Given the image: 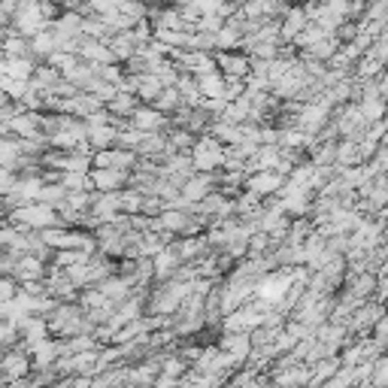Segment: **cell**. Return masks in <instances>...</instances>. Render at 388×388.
<instances>
[{
  "label": "cell",
  "mask_w": 388,
  "mask_h": 388,
  "mask_svg": "<svg viewBox=\"0 0 388 388\" xmlns=\"http://www.w3.org/2000/svg\"><path fill=\"white\" fill-rule=\"evenodd\" d=\"M12 219H19L22 225H28V228H49V225H58V216H55V210L49 203H28V206H22L19 212H15Z\"/></svg>",
  "instance_id": "obj_1"
},
{
  "label": "cell",
  "mask_w": 388,
  "mask_h": 388,
  "mask_svg": "<svg viewBox=\"0 0 388 388\" xmlns=\"http://www.w3.org/2000/svg\"><path fill=\"white\" fill-rule=\"evenodd\" d=\"M225 161V152H221V143L216 140H203V143L194 146V167L197 170H212Z\"/></svg>",
  "instance_id": "obj_2"
},
{
  "label": "cell",
  "mask_w": 388,
  "mask_h": 388,
  "mask_svg": "<svg viewBox=\"0 0 388 388\" xmlns=\"http://www.w3.org/2000/svg\"><path fill=\"white\" fill-rule=\"evenodd\" d=\"M221 349L230 355L234 364H243V361L249 358V352H252V340H249V334H230V337L221 340Z\"/></svg>",
  "instance_id": "obj_3"
},
{
  "label": "cell",
  "mask_w": 388,
  "mask_h": 388,
  "mask_svg": "<svg viewBox=\"0 0 388 388\" xmlns=\"http://www.w3.org/2000/svg\"><path fill=\"white\" fill-rule=\"evenodd\" d=\"M288 288H292V282H288L285 276H270L258 285V294H261V301H267V303H279Z\"/></svg>",
  "instance_id": "obj_4"
},
{
  "label": "cell",
  "mask_w": 388,
  "mask_h": 388,
  "mask_svg": "<svg viewBox=\"0 0 388 388\" xmlns=\"http://www.w3.org/2000/svg\"><path fill=\"white\" fill-rule=\"evenodd\" d=\"M130 119H134V128L137 130H143V134H152V130L161 128L164 115H161V110H137Z\"/></svg>",
  "instance_id": "obj_5"
},
{
  "label": "cell",
  "mask_w": 388,
  "mask_h": 388,
  "mask_svg": "<svg viewBox=\"0 0 388 388\" xmlns=\"http://www.w3.org/2000/svg\"><path fill=\"white\" fill-rule=\"evenodd\" d=\"M3 373L10 382H15V379H24V373H28V355L24 352H10L3 361Z\"/></svg>",
  "instance_id": "obj_6"
},
{
  "label": "cell",
  "mask_w": 388,
  "mask_h": 388,
  "mask_svg": "<svg viewBox=\"0 0 388 388\" xmlns=\"http://www.w3.org/2000/svg\"><path fill=\"white\" fill-rule=\"evenodd\" d=\"M249 188H252V194H270V192H276V188H282V176H279V173L261 170L249 183Z\"/></svg>",
  "instance_id": "obj_7"
},
{
  "label": "cell",
  "mask_w": 388,
  "mask_h": 388,
  "mask_svg": "<svg viewBox=\"0 0 388 388\" xmlns=\"http://www.w3.org/2000/svg\"><path fill=\"white\" fill-rule=\"evenodd\" d=\"M94 164L103 170H121L134 164V155L130 152H106V155H94Z\"/></svg>",
  "instance_id": "obj_8"
},
{
  "label": "cell",
  "mask_w": 388,
  "mask_h": 388,
  "mask_svg": "<svg viewBox=\"0 0 388 388\" xmlns=\"http://www.w3.org/2000/svg\"><path fill=\"white\" fill-rule=\"evenodd\" d=\"M58 343L52 340H43V343H37V346H31V355H34V364L37 367H49V364H55V358H58Z\"/></svg>",
  "instance_id": "obj_9"
},
{
  "label": "cell",
  "mask_w": 388,
  "mask_h": 388,
  "mask_svg": "<svg viewBox=\"0 0 388 388\" xmlns=\"http://www.w3.org/2000/svg\"><path fill=\"white\" fill-rule=\"evenodd\" d=\"M121 179H125V173L121 170H103V167L92 170V185L103 188V192H112L115 185H121Z\"/></svg>",
  "instance_id": "obj_10"
},
{
  "label": "cell",
  "mask_w": 388,
  "mask_h": 388,
  "mask_svg": "<svg viewBox=\"0 0 388 388\" xmlns=\"http://www.w3.org/2000/svg\"><path fill=\"white\" fill-rule=\"evenodd\" d=\"M337 364H340V361H334V358L321 361V364H319V367L310 373V385L316 388V385H321V382H331V379L337 376Z\"/></svg>",
  "instance_id": "obj_11"
},
{
  "label": "cell",
  "mask_w": 388,
  "mask_h": 388,
  "mask_svg": "<svg viewBox=\"0 0 388 388\" xmlns=\"http://www.w3.org/2000/svg\"><path fill=\"white\" fill-rule=\"evenodd\" d=\"M179 258H183V255H179V252H170V249H164V252L158 255V258H155V267H158V270H155V273H158L161 279H167V276L173 273V270H176Z\"/></svg>",
  "instance_id": "obj_12"
},
{
  "label": "cell",
  "mask_w": 388,
  "mask_h": 388,
  "mask_svg": "<svg viewBox=\"0 0 388 388\" xmlns=\"http://www.w3.org/2000/svg\"><path fill=\"white\" fill-rule=\"evenodd\" d=\"M219 64H221V70H225L228 76H246V73H249V64H246V58L219 55Z\"/></svg>",
  "instance_id": "obj_13"
},
{
  "label": "cell",
  "mask_w": 388,
  "mask_h": 388,
  "mask_svg": "<svg viewBox=\"0 0 388 388\" xmlns=\"http://www.w3.org/2000/svg\"><path fill=\"white\" fill-rule=\"evenodd\" d=\"M19 276L28 282V279H40L43 276V264H40L37 258H22L19 261Z\"/></svg>",
  "instance_id": "obj_14"
},
{
  "label": "cell",
  "mask_w": 388,
  "mask_h": 388,
  "mask_svg": "<svg viewBox=\"0 0 388 388\" xmlns=\"http://www.w3.org/2000/svg\"><path fill=\"white\" fill-rule=\"evenodd\" d=\"M370 382L376 388H388V358H379L373 364V376H370Z\"/></svg>",
  "instance_id": "obj_15"
},
{
  "label": "cell",
  "mask_w": 388,
  "mask_h": 388,
  "mask_svg": "<svg viewBox=\"0 0 388 388\" xmlns=\"http://www.w3.org/2000/svg\"><path fill=\"white\" fill-rule=\"evenodd\" d=\"M206 188H210V179H192L185 185V197L188 201H201V197H206Z\"/></svg>",
  "instance_id": "obj_16"
},
{
  "label": "cell",
  "mask_w": 388,
  "mask_h": 388,
  "mask_svg": "<svg viewBox=\"0 0 388 388\" xmlns=\"http://www.w3.org/2000/svg\"><path fill=\"white\" fill-rule=\"evenodd\" d=\"M101 292H103L106 297H112V301H119V297L128 294V282H119V279H112V282H103V285H101Z\"/></svg>",
  "instance_id": "obj_17"
},
{
  "label": "cell",
  "mask_w": 388,
  "mask_h": 388,
  "mask_svg": "<svg viewBox=\"0 0 388 388\" xmlns=\"http://www.w3.org/2000/svg\"><path fill=\"white\" fill-rule=\"evenodd\" d=\"M164 373H167V376H173V379H176L179 373H185V364H183V361H179V358H170V361H167V364H164Z\"/></svg>",
  "instance_id": "obj_18"
},
{
  "label": "cell",
  "mask_w": 388,
  "mask_h": 388,
  "mask_svg": "<svg viewBox=\"0 0 388 388\" xmlns=\"http://www.w3.org/2000/svg\"><path fill=\"white\" fill-rule=\"evenodd\" d=\"M92 340H88V337H76V340H73L70 346H67V352H85V349H92Z\"/></svg>",
  "instance_id": "obj_19"
},
{
  "label": "cell",
  "mask_w": 388,
  "mask_h": 388,
  "mask_svg": "<svg viewBox=\"0 0 388 388\" xmlns=\"http://www.w3.org/2000/svg\"><path fill=\"white\" fill-rule=\"evenodd\" d=\"M376 340L379 343H388V316H382L376 321Z\"/></svg>",
  "instance_id": "obj_20"
},
{
  "label": "cell",
  "mask_w": 388,
  "mask_h": 388,
  "mask_svg": "<svg viewBox=\"0 0 388 388\" xmlns=\"http://www.w3.org/2000/svg\"><path fill=\"white\" fill-rule=\"evenodd\" d=\"M173 385H176V379L167 376V373H164V376L158 379V382H155V388H173Z\"/></svg>",
  "instance_id": "obj_21"
},
{
  "label": "cell",
  "mask_w": 388,
  "mask_h": 388,
  "mask_svg": "<svg viewBox=\"0 0 388 388\" xmlns=\"http://www.w3.org/2000/svg\"><path fill=\"white\" fill-rule=\"evenodd\" d=\"M15 388H37V385H34V382H19Z\"/></svg>",
  "instance_id": "obj_22"
}]
</instances>
